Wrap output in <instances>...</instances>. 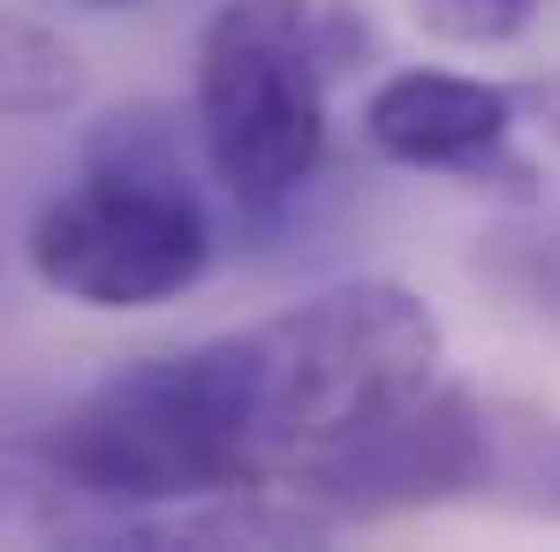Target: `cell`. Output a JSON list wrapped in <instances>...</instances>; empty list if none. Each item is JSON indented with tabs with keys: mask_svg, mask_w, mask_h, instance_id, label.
<instances>
[{
	"mask_svg": "<svg viewBox=\"0 0 560 552\" xmlns=\"http://www.w3.org/2000/svg\"><path fill=\"white\" fill-rule=\"evenodd\" d=\"M326 38L318 0H220L197 38V144L212 183L250 212H280L326 160Z\"/></svg>",
	"mask_w": 560,
	"mask_h": 552,
	"instance_id": "2",
	"label": "cell"
},
{
	"mask_svg": "<svg viewBox=\"0 0 560 552\" xmlns=\"http://www.w3.org/2000/svg\"><path fill=\"white\" fill-rule=\"evenodd\" d=\"M280 492L295 507H311L326 530L492 492V401H477L469 386H432L417 409L386 416L341 455L311 461Z\"/></svg>",
	"mask_w": 560,
	"mask_h": 552,
	"instance_id": "4",
	"label": "cell"
},
{
	"mask_svg": "<svg viewBox=\"0 0 560 552\" xmlns=\"http://www.w3.org/2000/svg\"><path fill=\"white\" fill-rule=\"evenodd\" d=\"M515 92H523V114L560 144V77H530V84H515Z\"/></svg>",
	"mask_w": 560,
	"mask_h": 552,
	"instance_id": "9",
	"label": "cell"
},
{
	"mask_svg": "<svg viewBox=\"0 0 560 552\" xmlns=\"http://www.w3.org/2000/svg\"><path fill=\"white\" fill-rule=\"evenodd\" d=\"M546 310H553V318H560V266H553V273H546Z\"/></svg>",
	"mask_w": 560,
	"mask_h": 552,
	"instance_id": "10",
	"label": "cell"
},
{
	"mask_svg": "<svg viewBox=\"0 0 560 552\" xmlns=\"http://www.w3.org/2000/svg\"><path fill=\"white\" fill-rule=\"evenodd\" d=\"M515 121H523L515 84H485V77H455V69H401L364 106V144L417 175H455L477 189L538 197V167L515 152Z\"/></svg>",
	"mask_w": 560,
	"mask_h": 552,
	"instance_id": "5",
	"label": "cell"
},
{
	"mask_svg": "<svg viewBox=\"0 0 560 552\" xmlns=\"http://www.w3.org/2000/svg\"><path fill=\"white\" fill-rule=\"evenodd\" d=\"M212 266V220L175 160L106 129L92 167L31 227V273L84 310H152Z\"/></svg>",
	"mask_w": 560,
	"mask_h": 552,
	"instance_id": "3",
	"label": "cell"
},
{
	"mask_svg": "<svg viewBox=\"0 0 560 552\" xmlns=\"http://www.w3.org/2000/svg\"><path fill=\"white\" fill-rule=\"evenodd\" d=\"M440 318L401 280H341L280 318L205 341L258 492L357 447L440 386Z\"/></svg>",
	"mask_w": 560,
	"mask_h": 552,
	"instance_id": "1",
	"label": "cell"
},
{
	"mask_svg": "<svg viewBox=\"0 0 560 552\" xmlns=\"http://www.w3.org/2000/svg\"><path fill=\"white\" fill-rule=\"evenodd\" d=\"M492 484L530 515H560V416L492 409Z\"/></svg>",
	"mask_w": 560,
	"mask_h": 552,
	"instance_id": "7",
	"label": "cell"
},
{
	"mask_svg": "<svg viewBox=\"0 0 560 552\" xmlns=\"http://www.w3.org/2000/svg\"><path fill=\"white\" fill-rule=\"evenodd\" d=\"M84 106V61L46 23L0 15V121H46Z\"/></svg>",
	"mask_w": 560,
	"mask_h": 552,
	"instance_id": "6",
	"label": "cell"
},
{
	"mask_svg": "<svg viewBox=\"0 0 560 552\" xmlns=\"http://www.w3.org/2000/svg\"><path fill=\"white\" fill-rule=\"evenodd\" d=\"M409 8L440 46H515L546 15V0H409Z\"/></svg>",
	"mask_w": 560,
	"mask_h": 552,
	"instance_id": "8",
	"label": "cell"
},
{
	"mask_svg": "<svg viewBox=\"0 0 560 552\" xmlns=\"http://www.w3.org/2000/svg\"><path fill=\"white\" fill-rule=\"evenodd\" d=\"M92 8H114V0H92Z\"/></svg>",
	"mask_w": 560,
	"mask_h": 552,
	"instance_id": "11",
	"label": "cell"
}]
</instances>
